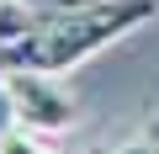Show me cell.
I'll use <instances>...</instances> for the list:
<instances>
[{
    "label": "cell",
    "instance_id": "obj_1",
    "mask_svg": "<svg viewBox=\"0 0 159 154\" xmlns=\"http://www.w3.org/2000/svg\"><path fill=\"white\" fill-rule=\"evenodd\" d=\"M154 16H159V0H96V6H85V11L48 16V21L11 53V64L0 69V74H11V69L69 74V69H80L85 58H96L101 48H111L117 37L138 32V27L154 21Z\"/></svg>",
    "mask_w": 159,
    "mask_h": 154
},
{
    "label": "cell",
    "instance_id": "obj_2",
    "mask_svg": "<svg viewBox=\"0 0 159 154\" xmlns=\"http://www.w3.org/2000/svg\"><path fill=\"white\" fill-rule=\"evenodd\" d=\"M6 85H11V96H16V117H21L27 133L48 138V133H69V128H74L80 106H74V96L58 85V74L11 69V74H6Z\"/></svg>",
    "mask_w": 159,
    "mask_h": 154
},
{
    "label": "cell",
    "instance_id": "obj_3",
    "mask_svg": "<svg viewBox=\"0 0 159 154\" xmlns=\"http://www.w3.org/2000/svg\"><path fill=\"white\" fill-rule=\"evenodd\" d=\"M37 27H43V16H37V11H27L21 0H0V69L11 64V53H16Z\"/></svg>",
    "mask_w": 159,
    "mask_h": 154
},
{
    "label": "cell",
    "instance_id": "obj_4",
    "mask_svg": "<svg viewBox=\"0 0 159 154\" xmlns=\"http://www.w3.org/2000/svg\"><path fill=\"white\" fill-rule=\"evenodd\" d=\"M11 133H21V117H16V96L6 85V74H0V143H6Z\"/></svg>",
    "mask_w": 159,
    "mask_h": 154
},
{
    "label": "cell",
    "instance_id": "obj_5",
    "mask_svg": "<svg viewBox=\"0 0 159 154\" xmlns=\"http://www.w3.org/2000/svg\"><path fill=\"white\" fill-rule=\"evenodd\" d=\"M27 11H37L43 21L48 16H69V11H85V6H96V0H21Z\"/></svg>",
    "mask_w": 159,
    "mask_h": 154
},
{
    "label": "cell",
    "instance_id": "obj_6",
    "mask_svg": "<svg viewBox=\"0 0 159 154\" xmlns=\"http://www.w3.org/2000/svg\"><path fill=\"white\" fill-rule=\"evenodd\" d=\"M0 154H48V149L37 143V133H27V128H21V133H11L6 143H0Z\"/></svg>",
    "mask_w": 159,
    "mask_h": 154
},
{
    "label": "cell",
    "instance_id": "obj_7",
    "mask_svg": "<svg viewBox=\"0 0 159 154\" xmlns=\"http://www.w3.org/2000/svg\"><path fill=\"white\" fill-rule=\"evenodd\" d=\"M106 154H159V149L143 143V138H127V143H117V149H106Z\"/></svg>",
    "mask_w": 159,
    "mask_h": 154
}]
</instances>
